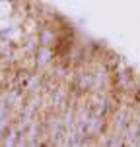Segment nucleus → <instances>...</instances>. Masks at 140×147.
<instances>
[{
  "label": "nucleus",
  "mask_w": 140,
  "mask_h": 147,
  "mask_svg": "<svg viewBox=\"0 0 140 147\" xmlns=\"http://www.w3.org/2000/svg\"><path fill=\"white\" fill-rule=\"evenodd\" d=\"M128 64L39 0H0V147L109 145Z\"/></svg>",
  "instance_id": "1"
}]
</instances>
